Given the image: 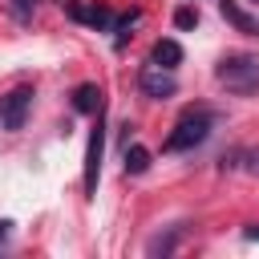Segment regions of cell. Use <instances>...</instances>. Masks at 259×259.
<instances>
[{"label":"cell","instance_id":"obj_1","mask_svg":"<svg viewBox=\"0 0 259 259\" xmlns=\"http://www.w3.org/2000/svg\"><path fill=\"white\" fill-rule=\"evenodd\" d=\"M214 81H219L227 93H235V97L259 93V57H251V53H231V57H223V61L214 65Z\"/></svg>","mask_w":259,"mask_h":259},{"label":"cell","instance_id":"obj_2","mask_svg":"<svg viewBox=\"0 0 259 259\" xmlns=\"http://www.w3.org/2000/svg\"><path fill=\"white\" fill-rule=\"evenodd\" d=\"M210 130H214V113L210 109H194V113H186L174 130H170V138H166V154H186V150H194V146H202L206 138H210Z\"/></svg>","mask_w":259,"mask_h":259},{"label":"cell","instance_id":"obj_13","mask_svg":"<svg viewBox=\"0 0 259 259\" xmlns=\"http://www.w3.org/2000/svg\"><path fill=\"white\" fill-rule=\"evenodd\" d=\"M223 166H251V170H259V150H239V154H223Z\"/></svg>","mask_w":259,"mask_h":259},{"label":"cell","instance_id":"obj_9","mask_svg":"<svg viewBox=\"0 0 259 259\" xmlns=\"http://www.w3.org/2000/svg\"><path fill=\"white\" fill-rule=\"evenodd\" d=\"M219 12H223V16H227V20L239 28V32H259V20H251V16H247V12H243L235 0H219Z\"/></svg>","mask_w":259,"mask_h":259},{"label":"cell","instance_id":"obj_12","mask_svg":"<svg viewBox=\"0 0 259 259\" xmlns=\"http://www.w3.org/2000/svg\"><path fill=\"white\" fill-rule=\"evenodd\" d=\"M8 8H12V16H16V24H28V20L36 16V0H8Z\"/></svg>","mask_w":259,"mask_h":259},{"label":"cell","instance_id":"obj_17","mask_svg":"<svg viewBox=\"0 0 259 259\" xmlns=\"http://www.w3.org/2000/svg\"><path fill=\"white\" fill-rule=\"evenodd\" d=\"M251 4H259V0H251Z\"/></svg>","mask_w":259,"mask_h":259},{"label":"cell","instance_id":"obj_5","mask_svg":"<svg viewBox=\"0 0 259 259\" xmlns=\"http://www.w3.org/2000/svg\"><path fill=\"white\" fill-rule=\"evenodd\" d=\"M138 89H142L146 97H174V93H178V81H174L170 69H162V65H146V69L138 73Z\"/></svg>","mask_w":259,"mask_h":259},{"label":"cell","instance_id":"obj_6","mask_svg":"<svg viewBox=\"0 0 259 259\" xmlns=\"http://www.w3.org/2000/svg\"><path fill=\"white\" fill-rule=\"evenodd\" d=\"M69 12L81 20V24H89V28H97V32H109L113 28V12L109 8H101V4H69Z\"/></svg>","mask_w":259,"mask_h":259},{"label":"cell","instance_id":"obj_3","mask_svg":"<svg viewBox=\"0 0 259 259\" xmlns=\"http://www.w3.org/2000/svg\"><path fill=\"white\" fill-rule=\"evenodd\" d=\"M101 158H105V121H101V109H97V125H93V134H89V146H85V194H89V198L97 194Z\"/></svg>","mask_w":259,"mask_h":259},{"label":"cell","instance_id":"obj_11","mask_svg":"<svg viewBox=\"0 0 259 259\" xmlns=\"http://www.w3.org/2000/svg\"><path fill=\"white\" fill-rule=\"evenodd\" d=\"M150 170V150L146 146H125V174H146Z\"/></svg>","mask_w":259,"mask_h":259},{"label":"cell","instance_id":"obj_14","mask_svg":"<svg viewBox=\"0 0 259 259\" xmlns=\"http://www.w3.org/2000/svg\"><path fill=\"white\" fill-rule=\"evenodd\" d=\"M174 20H178V28H194V24H198V12H194V8H178Z\"/></svg>","mask_w":259,"mask_h":259},{"label":"cell","instance_id":"obj_4","mask_svg":"<svg viewBox=\"0 0 259 259\" xmlns=\"http://www.w3.org/2000/svg\"><path fill=\"white\" fill-rule=\"evenodd\" d=\"M28 105H32V89H28V85L8 89V93L0 97V125H4V130H24Z\"/></svg>","mask_w":259,"mask_h":259},{"label":"cell","instance_id":"obj_7","mask_svg":"<svg viewBox=\"0 0 259 259\" xmlns=\"http://www.w3.org/2000/svg\"><path fill=\"white\" fill-rule=\"evenodd\" d=\"M178 61H182V45H178V40H170V36H166V40H158V45L150 49V65H162V69H174Z\"/></svg>","mask_w":259,"mask_h":259},{"label":"cell","instance_id":"obj_10","mask_svg":"<svg viewBox=\"0 0 259 259\" xmlns=\"http://www.w3.org/2000/svg\"><path fill=\"white\" fill-rule=\"evenodd\" d=\"M182 235H186V223H178V227H170L166 235L150 239V247H146V251H150V255H170V251L178 247V239H182Z\"/></svg>","mask_w":259,"mask_h":259},{"label":"cell","instance_id":"obj_15","mask_svg":"<svg viewBox=\"0 0 259 259\" xmlns=\"http://www.w3.org/2000/svg\"><path fill=\"white\" fill-rule=\"evenodd\" d=\"M8 235H12V219H0V247L8 243Z\"/></svg>","mask_w":259,"mask_h":259},{"label":"cell","instance_id":"obj_8","mask_svg":"<svg viewBox=\"0 0 259 259\" xmlns=\"http://www.w3.org/2000/svg\"><path fill=\"white\" fill-rule=\"evenodd\" d=\"M73 109L77 113H97L101 109V89L97 85H77L73 89Z\"/></svg>","mask_w":259,"mask_h":259},{"label":"cell","instance_id":"obj_16","mask_svg":"<svg viewBox=\"0 0 259 259\" xmlns=\"http://www.w3.org/2000/svg\"><path fill=\"white\" fill-rule=\"evenodd\" d=\"M247 239H259V227H247Z\"/></svg>","mask_w":259,"mask_h":259}]
</instances>
